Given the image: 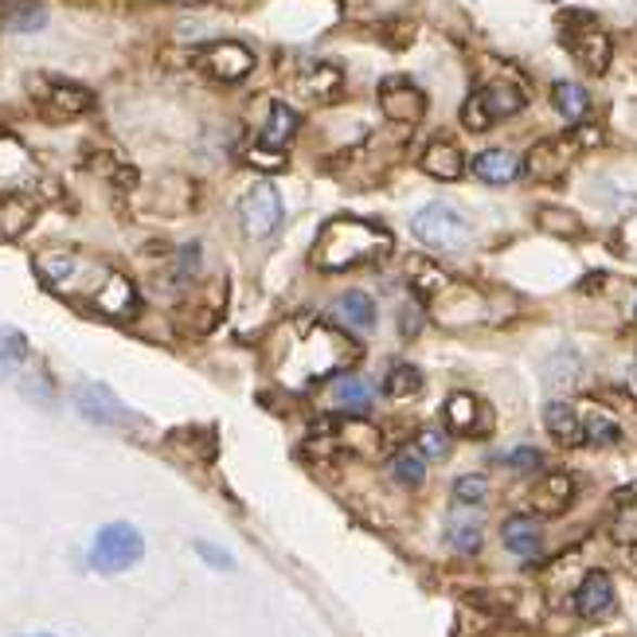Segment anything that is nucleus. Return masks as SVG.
I'll return each instance as SVG.
<instances>
[{
    "mask_svg": "<svg viewBox=\"0 0 637 637\" xmlns=\"http://www.w3.org/2000/svg\"><path fill=\"white\" fill-rule=\"evenodd\" d=\"M578 375V353H571V348H559L556 356L548 360V383L556 387V392H563V387H571Z\"/></svg>",
    "mask_w": 637,
    "mask_h": 637,
    "instance_id": "nucleus-31",
    "label": "nucleus"
},
{
    "mask_svg": "<svg viewBox=\"0 0 637 637\" xmlns=\"http://www.w3.org/2000/svg\"><path fill=\"white\" fill-rule=\"evenodd\" d=\"M485 477H477V473H466V477L454 481V497L461 500V505H481L485 500Z\"/></svg>",
    "mask_w": 637,
    "mask_h": 637,
    "instance_id": "nucleus-35",
    "label": "nucleus"
},
{
    "mask_svg": "<svg viewBox=\"0 0 637 637\" xmlns=\"http://www.w3.org/2000/svg\"><path fill=\"white\" fill-rule=\"evenodd\" d=\"M575 610L583 617H602L614 610V583L607 571H590L575 590Z\"/></svg>",
    "mask_w": 637,
    "mask_h": 637,
    "instance_id": "nucleus-14",
    "label": "nucleus"
},
{
    "mask_svg": "<svg viewBox=\"0 0 637 637\" xmlns=\"http://www.w3.org/2000/svg\"><path fill=\"white\" fill-rule=\"evenodd\" d=\"M551 102H556V110L568 122H583L590 110L587 90L578 87V82H556V87H551Z\"/></svg>",
    "mask_w": 637,
    "mask_h": 637,
    "instance_id": "nucleus-26",
    "label": "nucleus"
},
{
    "mask_svg": "<svg viewBox=\"0 0 637 637\" xmlns=\"http://www.w3.org/2000/svg\"><path fill=\"white\" fill-rule=\"evenodd\" d=\"M31 637H51V634H31Z\"/></svg>",
    "mask_w": 637,
    "mask_h": 637,
    "instance_id": "nucleus-41",
    "label": "nucleus"
},
{
    "mask_svg": "<svg viewBox=\"0 0 637 637\" xmlns=\"http://www.w3.org/2000/svg\"><path fill=\"white\" fill-rule=\"evenodd\" d=\"M383 392L392 399H411V395L422 392V372L415 364H392L387 375H383Z\"/></svg>",
    "mask_w": 637,
    "mask_h": 637,
    "instance_id": "nucleus-27",
    "label": "nucleus"
},
{
    "mask_svg": "<svg viewBox=\"0 0 637 637\" xmlns=\"http://www.w3.org/2000/svg\"><path fill=\"white\" fill-rule=\"evenodd\" d=\"M571 497H575V485H571L568 473H551V477L544 481V489H539V509H544V512L568 509Z\"/></svg>",
    "mask_w": 637,
    "mask_h": 637,
    "instance_id": "nucleus-29",
    "label": "nucleus"
},
{
    "mask_svg": "<svg viewBox=\"0 0 637 637\" xmlns=\"http://www.w3.org/2000/svg\"><path fill=\"white\" fill-rule=\"evenodd\" d=\"M563 40H568V48L575 51V60L583 63L587 71H595V75H602L610 63V36L602 28H598L595 16H587V12H575V16H568V31H563Z\"/></svg>",
    "mask_w": 637,
    "mask_h": 637,
    "instance_id": "nucleus-8",
    "label": "nucleus"
},
{
    "mask_svg": "<svg viewBox=\"0 0 637 637\" xmlns=\"http://www.w3.org/2000/svg\"><path fill=\"white\" fill-rule=\"evenodd\" d=\"M512 466V470H524V473H532V470H539L544 466V454L539 450H532V446H520V450H512L509 458H505Z\"/></svg>",
    "mask_w": 637,
    "mask_h": 637,
    "instance_id": "nucleus-37",
    "label": "nucleus"
},
{
    "mask_svg": "<svg viewBox=\"0 0 637 637\" xmlns=\"http://www.w3.org/2000/svg\"><path fill=\"white\" fill-rule=\"evenodd\" d=\"M36 106L48 122H75L94 110V94L79 82H51L43 94H36Z\"/></svg>",
    "mask_w": 637,
    "mask_h": 637,
    "instance_id": "nucleus-10",
    "label": "nucleus"
},
{
    "mask_svg": "<svg viewBox=\"0 0 637 637\" xmlns=\"http://www.w3.org/2000/svg\"><path fill=\"white\" fill-rule=\"evenodd\" d=\"M419 450L422 458H434V461L450 458V434L438 431V426H426V431H419Z\"/></svg>",
    "mask_w": 637,
    "mask_h": 637,
    "instance_id": "nucleus-34",
    "label": "nucleus"
},
{
    "mask_svg": "<svg viewBox=\"0 0 637 637\" xmlns=\"http://www.w3.org/2000/svg\"><path fill=\"white\" fill-rule=\"evenodd\" d=\"M196 556L204 559L207 568H216V571H235V559L227 556L224 548H216V544H207V539H196Z\"/></svg>",
    "mask_w": 637,
    "mask_h": 637,
    "instance_id": "nucleus-36",
    "label": "nucleus"
},
{
    "mask_svg": "<svg viewBox=\"0 0 637 637\" xmlns=\"http://www.w3.org/2000/svg\"><path fill=\"white\" fill-rule=\"evenodd\" d=\"M634 314H637V305H634Z\"/></svg>",
    "mask_w": 637,
    "mask_h": 637,
    "instance_id": "nucleus-42",
    "label": "nucleus"
},
{
    "mask_svg": "<svg viewBox=\"0 0 637 637\" xmlns=\"http://www.w3.org/2000/svg\"><path fill=\"white\" fill-rule=\"evenodd\" d=\"M200 67L212 75V79L219 82H239L243 75H251V67H255V55L243 48V43L235 40H219V43H207L204 51H200Z\"/></svg>",
    "mask_w": 637,
    "mask_h": 637,
    "instance_id": "nucleus-11",
    "label": "nucleus"
},
{
    "mask_svg": "<svg viewBox=\"0 0 637 637\" xmlns=\"http://www.w3.org/2000/svg\"><path fill=\"white\" fill-rule=\"evenodd\" d=\"M392 477L399 481V485H407V489H419L422 481H426V461H422V450L415 446V450H399L392 458Z\"/></svg>",
    "mask_w": 637,
    "mask_h": 637,
    "instance_id": "nucleus-28",
    "label": "nucleus"
},
{
    "mask_svg": "<svg viewBox=\"0 0 637 637\" xmlns=\"http://www.w3.org/2000/svg\"><path fill=\"white\" fill-rule=\"evenodd\" d=\"M411 231L426 251H438V255H461V251L473 243L470 219L461 216L458 207L442 204V200H434V204L415 212Z\"/></svg>",
    "mask_w": 637,
    "mask_h": 637,
    "instance_id": "nucleus-3",
    "label": "nucleus"
},
{
    "mask_svg": "<svg viewBox=\"0 0 637 637\" xmlns=\"http://www.w3.org/2000/svg\"><path fill=\"white\" fill-rule=\"evenodd\" d=\"M294 129H297L294 106L275 102V106H270V118H266V126H263V149H278V153H282V149L294 141Z\"/></svg>",
    "mask_w": 637,
    "mask_h": 637,
    "instance_id": "nucleus-22",
    "label": "nucleus"
},
{
    "mask_svg": "<svg viewBox=\"0 0 637 637\" xmlns=\"http://www.w3.org/2000/svg\"><path fill=\"white\" fill-rule=\"evenodd\" d=\"M380 106L392 122L411 126V122H419L426 114V94L411 79H387L380 87Z\"/></svg>",
    "mask_w": 637,
    "mask_h": 637,
    "instance_id": "nucleus-12",
    "label": "nucleus"
},
{
    "mask_svg": "<svg viewBox=\"0 0 637 637\" xmlns=\"http://www.w3.org/2000/svg\"><path fill=\"white\" fill-rule=\"evenodd\" d=\"M75 407H79L82 419L99 422V426H133L138 422V415L129 411L126 403L99 380L75 383Z\"/></svg>",
    "mask_w": 637,
    "mask_h": 637,
    "instance_id": "nucleus-7",
    "label": "nucleus"
},
{
    "mask_svg": "<svg viewBox=\"0 0 637 637\" xmlns=\"http://www.w3.org/2000/svg\"><path fill=\"white\" fill-rule=\"evenodd\" d=\"M422 173L434 180H458L466 173V157L458 153L454 141H431L422 153Z\"/></svg>",
    "mask_w": 637,
    "mask_h": 637,
    "instance_id": "nucleus-20",
    "label": "nucleus"
},
{
    "mask_svg": "<svg viewBox=\"0 0 637 637\" xmlns=\"http://www.w3.org/2000/svg\"><path fill=\"white\" fill-rule=\"evenodd\" d=\"M333 403L348 415H368L372 411V387L364 375H341L333 383Z\"/></svg>",
    "mask_w": 637,
    "mask_h": 637,
    "instance_id": "nucleus-21",
    "label": "nucleus"
},
{
    "mask_svg": "<svg viewBox=\"0 0 637 637\" xmlns=\"http://www.w3.org/2000/svg\"><path fill=\"white\" fill-rule=\"evenodd\" d=\"M28 364V336L12 324H0V380L16 375Z\"/></svg>",
    "mask_w": 637,
    "mask_h": 637,
    "instance_id": "nucleus-23",
    "label": "nucleus"
},
{
    "mask_svg": "<svg viewBox=\"0 0 637 637\" xmlns=\"http://www.w3.org/2000/svg\"><path fill=\"white\" fill-rule=\"evenodd\" d=\"M524 106H528V94H524V87H517L512 79L485 82V87H481L477 94H470L466 106H461V126L481 133V129H489V126H497V122L520 114Z\"/></svg>",
    "mask_w": 637,
    "mask_h": 637,
    "instance_id": "nucleus-5",
    "label": "nucleus"
},
{
    "mask_svg": "<svg viewBox=\"0 0 637 637\" xmlns=\"http://www.w3.org/2000/svg\"><path fill=\"white\" fill-rule=\"evenodd\" d=\"M446 422H450V431H458V434H489L485 407H481L470 392H458L446 399Z\"/></svg>",
    "mask_w": 637,
    "mask_h": 637,
    "instance_id": "nucleus-19",
    "label": "nucleus"
},
{
    "mask_svg": "<svg viewBox=\"0 0 637 637\" xmlns=\"http://www.w3.org/2000/svg\"><path fill=\"white\" fill-rule=\"evenodd\" d=\"M246 161H251V165H255V168H285L282 153H278V149H263V145H258L255 153H251V157H246Z\"/></svg>",
    "mask_w": 637,
    "mask_h": 637,
    "instance_id": "nucleus-38",
    "label": "nucleus"
},
{
    "mask_svg": "<svg viewBox=\"0 0 637 637\" xmlns=\"http://www.w3.org/2000/svg\"><path fill=\"white\" fill-rule=\"evenodd\" d=\"M583 431H587L590 446H614V442L622 438V431H617V422L610 419V415H590V419L583 422Z\"/></svg>",
    "mask_w": 637,
    "mask_h": 637,
    "instance_id": "nucleus-33",
    "label": "nucleus"
},
{
    "mask_svg": "<svg viewBox=\"0 0 637 637\" xmlns=\"http://www.w3.org/2000/svg\"><path fill=\"white\" fill-rule=\"evenodd\" d=\"M282 219H285L282 196H278V188L266 184V180L239 200V224H243L246 239H270L278 227H282Z\"/></svg>",
    "mask_w": 637,
    "mask_h": 637,
    "instance_id": "nucleus-6",
    "label": "nucleus"
},
{
    "mask_svg": "<svg viewBox=\"0 0 637 637\" xmlns=\"http://www.w3.org/2000/svg\"><path fill=\"white\" fill-rule=\"evenodd\" d=\"M43 24H48L43 0H12L0 9V31L9 36H31V31H43Z\"/></svg>",
    "mask_w": 637,
    "mask_h": 637,
    "instance_id": "nucleus-16",
    "label": "nucleus"
},
{
    "mask_svg": "<svg viewBox=\"0 0 637 637\" xmlns=\"http://www.w3.org/2000/svg\"><path fill=\"white\" fill-rule=\"evenodd\" d=\"M470 168L473 177L485 180V184H512L524 173V161L512 149H481L477 157L470 161Z\"/></svg>",
    "mask_w": 637,
    "mask_h": 637,
    "instance_id": "nucleus-13",
    "label": "nucleus"
},
{
    "mask_svg": "<svg viewBox=\"0 0 637 637\" xmlns=\"http://www.w3.org/2000/svg\"><path fill=\"white\" fill-rule=\"evenodd\" d=\"M333 317L344 324V329H353V333H372L375 329V302L364 290H348L333 302Z\"/></svg>",
    "mask_w": 637,
    "mask_h": 637,
    "instance_id": "nucleus-17",
    "label": "nucleus"
},
{
    "mask_svg": "<svg viewBox=\"0 0 637 637\" xmlns=\"http://www.w3.org/2000/svg\"><path fill=\"white\" fill-rule=\"evenodd\" d=\"M141 556H145V536L129 520H110V524L99 528L94 544H90L87 563L99 575H122L133 563H141Z\"/></svg>",
    "mask_w": 637,
    "mask_h": 637,
    "instance_id": "nucleus-4",
    "label": "nucleus"
},
{
    "mask_svg": "<svg viewBox=\"0 0 637 637\" xmlns=\"http://www.w3.org/2000/svg\"><path fill=\"white\" fill-rule=\"evenodd\" d=\"M392 251V231L380 227L375 219H356V216H336L321 227L314 246L317 270H353V266H368Z\"/></svg>",
    "mask_w": 637,
    "mask_h": 637,
    "instance_id": "nucleus-1",
    "label": "nucleus"
},
{
    "mask_svg": "<svg viewBox=\"0 0 637 637\" xmlns=\"http://www.w3.org/2000/svg\"><path fill=\"white\" fill-rule=\"evenodd\" d=\"M336 87H341V71L329 67V63H309L297 75V90H302L305 99H329Z\"/></svg>",
    "mask_w": 637,
    "mask_h": 637,
    "instance_id": "nucleus-25",
    "label": "nucleus"
},
{
    "mask_svg": "<svg viewBox=\"0 0 637 637\" xmlns=\"http://www.w3.org/2000/svg\"><path fill=\"white\" fill-rule=\"evenodd\" d=\"M446 539H450V548H458L461 556H473V551H481V544H485V528H481L477 517L458 512V517L446 520Z\"/></svg>",
    "mask_w": 637,
    "mask_h": 637,
    "instance_id": "nucleus-24",
    "label": "nucleus"
},
{
    "mask_svg": "<svg viewBox=\"0 0 637 637\" xmlns=\"http://www.w3.org/2000/svg\"><path fill=\"white\" fill-rule=\"evenodd\" d=\"M297 353L309 356V364H305V372L297 375V387H305V383H317V380H329L333 372H341L344 364L356 360V348L348 336L336 329V324L329 321H309L302 329V336H297Z\"/></svg>",
    "mask_w": 637,
    "mask_h": 637,
    "instance_id": "nucleus-2",
    "label": "nucleus"
},
{
    "mask_svg": "<svg viewBox=\"0 0 637 637\" xmlns=\"http://www.w3.org/2000/svg\"><path fill=\"white\" fill-rule=\"evenodd\" d=\"M629 380H634V387H637V360L629 364Z\"/></svg>",
    "mask_w": 637,
    "mask_h": 637,
    "instance_id": "nucleus-40",
    "label": "nucleus"
},
{
    "mask_svg": "<svg viewBox=\"0 0 637 637\" xmlns=\"http://www.w3.org/2000/svg\"><path fill=\"white\" fill-rule=\"evenodd\" d=\"M500 539H505V548H509L512 556L532 559L544 548V528H539L536 517H509L505 520V528H500Z\"/></svg>",
    "mask_w": 637,
    "mask_h": 637,
    "instance_id": "nucleus-18",
    "label": "nucleus"
},
{
    "mask_svg": "<svg viewBox=\"0 0 637 637\" xmlns=\"http://www.w3.org/2000/svg\"><path fill=\"white\" fill-rule=\"evenodd\" d=\"M575 153H578V138L575 129H571L568 138H548L539 141V145H532V153L524 157V173L532 180H559L571 168Z\"/></svg>",
    "mask_w": 637,
    "mask_h": 637,
    "instance_id": "nucleus-9",
    "label": "nucleus"
},
{
    "mask_svg": "<svg viewBox=\"0 0 637 637\" xmlns=\"http://www.w3.org/2000/svg\"><path fill=\"white\" fill-rule=\"evenodd\" d=\"M399 324H403V336L422 333V314H415V309H403V314H399Z\"/></svg>",
    "mask_w": 637,
    "mask_h": 637,
    "instance_id": "nucleus-39",
    "label": "nucleus"
},
{
    "mask_svg": "<svg viewBox=\"0 0 637 637\" xmlns=\"http://www.w3.org/2000/svg\"><path fill=\"white\" fill-rule=\"evenodd\" d=\"M622 509H617L614 517V536L622 539V544H637V489L634 493H622Z\"/></svg>",
    "mask_w": 637,
    "mask_h": 637,
    "instance_id": "nucleus-32",
    "label": "nucleus"
},
{
    "mask_svg": "<svg viewBox=\"0 0 637 637\" xmlns=\"http://www.w3.org/2000/svg\"><path fill=\"white\" fill-rule=\"evenodd\" d=\"M539 227L548 231V235H583V224H578L575 212H568V207H539Z\"/></svg>",
    "mask_w": 637,
    "mask_h": 637,
    "instance_id": "nucleus-30",
    "label": "nucleus"
},
{
    "mask_svg": "<svg viewBox=\"0 0 637 637\" xmlns=\"http://www.w3.org/2000/svg\"><path fill=\"white\" fill-rule=\"evenodd\" d=\"M544 426H548V434L559 442V446H583V442H587L583 419H578L575 407L563 403V399H556V403L544 407Z\"/></svg>",
    "mask_w": 637,
    "mask_h": 637,
    "instance_id": "nucleus-15",
    "label": "nucleus"
}]
</instances>
